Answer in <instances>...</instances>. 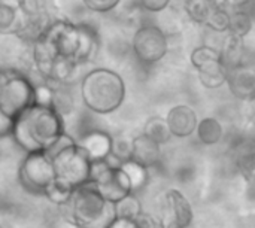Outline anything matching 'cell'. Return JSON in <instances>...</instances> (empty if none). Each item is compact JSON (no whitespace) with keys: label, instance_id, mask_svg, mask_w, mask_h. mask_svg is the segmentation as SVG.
I'll return each mask as SVG.
<instances>
[{"label":"cell","instance_id":"12","mask_svg":"<svg viewBox=\"0 0 255 228\" xmlns=\"http://www.w3.org/2000/svg\"><path fill=\"white\" fill-rule=\"evenodd\" d=\"M166 122L173 137H190L196 133L199 119L197 114L188 105H176L173 106L166 116Z\"/></svg>","mask_w":255,"mask_h":228},{"label":"cell","instance_id":"26","mask_svg":"<svg viewBox=\"0 0 255 228\" xmlns=\"http://www.w3.org/2000/svg\"><path fill=\"white\" fill-rule=\"evenodd\" d=\"M124 172H126V175L128 176V179H130V184H131V190H133V194L136 193V191H139V190H142L145 185H146V182H148V169H145L143 166H140V164H137V163H134V161H126V163H123L121 166H120Z\"/></svg>","mask_w":255,"mask_h":228},{"label":"cell","instance_id":"16","mask_svg":"<svg viewBox=\"0 0 255 228\" xmlns=\"http://www.w3.org/2000/svg\"><path fill=\"white\" fill-rule=\"evenodd\" d=\"M220 54H221V61L227 70L244 64L245 63V60H244V57H245L244 39L229 34L221 45Z\"/></svg>","mask_w":255,"mask_h":228},{"label":"cell","instance_id":"30","mask_svg":"<svg viewBox=\"0 0 255 228\" xmlns=\"http://www.w3.org/2000/svg\"><path fill=\"white\" fill-rule=\"evenodd\" d=\"M121 0H82L84 6L96 13H106L115 9Z\"/></svg>","mask_w":255,"mask_h":228},{"label":"cell","instance_id":"4","mask_svg":"<svg viewBox=\"0 0 255 228\" xmlns=\"http://www.w3.org/2000/svg\"><path fill=\"white\" fill-rule=\"evenodd\" d=\"M51 158L55 173L54 181L60 185L75 191L90 182L91 158L78 142L57 151Z\"/></svg>","mask_w":255,"mask_h":228},{"label":"cell","instance_id":"22","mask_svg":"<svg viewBox=\"0 0 255 228\" xmlns=\"http://www.w3.org/2000/svg\"><path fill=\"white\" fill-rule=\"evenodd\" d=\"M114 214H115V218H126V220L136 221L143 214V211H142V205L139 199L131 193L114 205Z\"/></svg>","mask_w":255,"mask_h":228},{"label":"cell","instance_id":"27","mask_svg":"<svg viewBox=\"0 0 255 228\" xmlns=\"http://www.w3.org/2000/svg\"><path fill=\"white\" fill-rule=\"evenodd\" d=\"M19 16L16 7L3 1L0 4V34H16Z\"/></svg>","mask_w":255,"mask_h":228},{"label":"cell","instance_id":"14","mask_svg":"<svg viewBox=\"0 0 255 228\" xmlns=\"http://www.w3.org/2000/svg\"><path fill=\"white\" fill-rule=\"evenodd\" d=\"M90 155L91 161L97 160H106L111 155V146H112V136H109L106 131L94 130L82 136V139L78 142Z\"/></svg>","mask_w":255,"mask_h":228},{"label":"cell","instance_id":"29","mask_svg":"<svg viewBox=\"0 0 255 228\" xmlns=\"http://www.w3.org/2000/svg\"><path fill=\"white\" fill-rule=\"evenodd\" d=\"M229 22H230V13L224 7H218L211 15V18L208 19L206 25L211 30H214V31L223 33V31H227L229 30Z\"/></svg>","mask_w":255,"mask_h":228},{"label":"cell","instance_id":"23","mask_svg":"<svg viewBox=\"0 0 255 228\" xmlns=\"http://www.w3.org/2000/svg\"><path fill=\"white\" fill-rule=\"evenodd\" d=\"M251 30H253V18L245 9L230 13V22L227 30L229 34L244 39L250 34Z\"/></svg>","mask_w":255,"mask_h":228},{"label":"cell","instance_id":"35","mask_svg":"<svg viewBox=\"0 0 255 228\" xmlns=\"http://www.w3.org/2000/svg\"><path fill=\"white\" fill-rule=\"evenodd\" d=\"M1 3H3V0H0V4H1Z\"/></svg>","mask_w":255,"mask_h":228},{"label":"cell","instance_id":"31","mask_svg":"<svg viewBox=\"0 0 255 228\" xmlns=\"http://www.w3.org/2000/svg\"><path fill=\"white\" fill-rule=\"evenodd\" d=\"M140 1V6L148 10V12H161L164 10L169 4H170V0H139Z\"/></svg>","mask_w":255,"mask_h":228},{"label":"cell","instance_id":"6","mask_svg":"<svg viewBox=\"0 0 255 228\" xmlns=\"http://www.w3.org/2000/svg\"><path fill=\"white\" fill-rule=\"evenodd\" d=\"M39 37L45 42V45L52 52L55 60L63 58L76 63V54L79 49L78 24L64 18H55Z\"/></svg>","mask_w":255,"mask_h":228},{"label":"cell","instance_id":"21","mask_svg":"<svg viewBox=\"0 0 255 228\" xmlns=\"http://www.w3.org/2000/svg\"><path fill=\"white\" fill-rule=\"evenodd\" d=\"M190 58H191V64L196 67L197 72L202 70V69H206L209 66H214L217 63H223L220 49H217L214 46H209V45H203V46L196 48L191 52Z\"/></svg>","mask_w":255,"mask_h":228},{"label":"cell","instance_id":"33","mask_svg":"<svg viewBox=\"0 0 255 228\" xmlns=\"http://www.w3.org/2000/svg\"><path fill=\"white\" fill-rule=\"evenodd\" d=\"M108 228H140L137 221L134 220H126V218H115Z\"/></svg>","mask_w":255,"mask_h":228},{"label":"cell","instance_id":"8","mask_svg":"<svg viewBox=\"0 0 255 228\" xmlns=\"http://www.w3.org/2000/svg\"><path fill=\"white\" fill-rule=\"evenodd\" d=\"M34 103V84L18 72H7V79L0 96V111L10 119H16Z\"/></svg>","mask_w":255,"mask_h":228},{"label":"cell","instance_id":"15","mask_svg":"<svg viewBox=\"0 0 255 228\" xmlns=\"http://www.w3.org/2000/svg\"><path fill=\"white\" fill-rule=\"evenodd\" d=\"M78 25H79V49L76 54V63L82 66L96 60L100 51V39L97 31L88 24H78Z\"/></svg>","mask_w":255,"mask_h":228},{"label":"cell","instance_id":"25","mask_svg":"<svg viewBox=\"0 0 255 228\" xmlns=\"http://www.w3.org/2000/svg\"><path fill=\"white\" fill-rule=\"evenodd\" d=\"M131 151H133V137H130L128 134H118L112 137L111 157L120 166L131 160Z\"/></svg>","mask_w":255,"mask_h":228},{"label":"cell","instance_id":"9","mask_svg":"<svg viewBox=\"0 0 255 228\" xmlns=\"http://www.w3.org/2000/svg\"><path fill=\"white\" fill-rule=\"evenodd\" d=\"M131 46L136 58L143 64H154L161 61L169 51L166 33L154 24L139 27L134 31Z\"/></svg>","mask_w":255,"mask_h":228},{"label":"cell","instance_id":"13","mask_svg":"<svg viewBox=\"0 0 255 228\" xmlns=\"http://www.w3.org/2000/svg\"><path fill=\"white\" fill-rule=\"evenodd\" d=\"M161 160V148L157 142L145 136L143 133L133 137V151H131V161L149 169L158 164Z\"/></svg>","mask_w":255,"mask_h":228},{"label":"cell","instance_id":"11","mask_svg":"<svg viewBox=\"0 0 255 228\" xmlns=\"http://www.w3.org/2000/svg\"><path fill=\"white\" fill-rule=\"evenodd\" d=\"M227 85L239 100L255 99V66L244 63L227 70Z\"/></svg>","mask_w":255,"mask_h":228},{"label":"cell","instance_id":"20","mask_svg":"<svg viewBox=\"0 0 255 228\" xmlns=\"http://www.w3.org/2000/svg\"><path fill=\"white\" fill-rule=\"evenodd\" d=\"M143 134L157 142L160 146L163 143H167L173 137L166 122V118L161 116H151L143 125Z\"/></svg>","mask_w":255,"mask_h":228},{"label":"cell","instance_id":"1","mask_svg":"<svg viewBox=\"0 0 255 228\" xmlns=\"http://www.w3.org/2000/svg\"><path fill=\"white\" fill-rule=\"evenodd\" d=\"M64 133V121L60 112L52 106L33 103L13 121L12 139L27 154L48 152Z\"/></svg>","mask_w":255,"mask_h":228},{"label":"cell","instance_id":"19","mask_svg":"<svg viewBox=\"0 0 255 228\" xmlns=\"http://www.w3.org/2000/svg\"><path fill=\"white\" fill-rule=\"evenodd\" d=\"M200 84L208 90H217L227 84V69L223 63H217L214 66H209L206 69H202L197 72Z\"/></svg>","mask_w":255,"mask_h":228},{"label":"cell","instance_id":"32","mask_svg":"<svg viewBox=\"0 0 255 228\" xmlns=\"http://www.w3.org/2000/svg\"><path fill=\"white\" fill-rule=\"evenodd\" d=\"M12 130H13V119H10L0 111V139L12 136Z\"/></svg>","mask_w":255,"mask_h":228},{"label":"cell","instance_id":"3","mask_svg":"<svg viewBox=\"0 0 255 228\" xmlns=\"http://www.w3.org/2000/svg\"><path fill=\"white\" fill-rule=\"evenodd\" d=\"M66 206H69L70 221L76 228H108L115 220L114 205L99 194L93 182L76 188Z\"/></svg>","mask_w":255,"mask_h":228},{"label":"cell","instance_id":"2","mask_svg":"<svg viewBox=\"0 0 255 228\" xmlns=\"http://www.w3.org/2000/svg\"><path fill=\"white\" fill-rule=\"evenodd\" d=\"M81 99L94 114H112L126 99L124 79L111 69L96 67L81 79Z\"/></svg>","mask_w":255,"mask_h":228},{"label":"cell","instance_id":"17","mask_svg":"<svg viewBox=\"0 0 255 228\" xmlns=\"http://www.w3.org/2000/svg\"><path fill=\"white\" fill-rule=\"evenodd\" d=\"M196 131H197L199 140L203 145H208V146L220 143L223 140V137H224V127L214 116H206V118L200 119L199 124H197Z\"/></svg>","mask_w":255,"mask_h":228},{"label":"cell","instance_id":"18","mask_svg":"<svg viewBox=\"0 0 255 228\" xmlns=\"http://www.w3.org/2000/svg\"><path fill=\"white\" fill-rule=\"evenodd\" d=\"M218 7L214 0H185V12L197 24L206 25L208 19Z\"/></svg>","mask_w":255,"mask_h":228},{"label":"cell","instance_id":"7","mask_svg":"<svg viewBox=\"0 0 255 228\" xmlns=\"http://www.w3.org/2000/svg\"><path fill=\"white\" fill-rule=\"evenodd\" d=\"M18 179L22 188L31 194H42L55 179L52 158L48 152H28L18 170Z\"/></svg>","mask_w":255,"mask_h":228},{"label":"cell","instance_id":"28","mask_svg":"<svg viewBox=\"0 0 255 228\" xmlns=\"http://www.w3.org/2000/svg\"><path fill=\"white\" fill-rule=\"evenodd\" d=\"M43 196H45L51 203H54V205L66 206V205L70 202V199H72V196H73V191L69 190V188H66V187H63V185H60L58 182L54 181L51 185H48V188L45 190Z\"/></svg>","mask_w":255,"mask_h":228},{"label":"cell","instance_id":"10","mask_svg":"<svg viewBox=\"0 0 255 228\" xmlns=\"http://www.w3.org/2000/svg\"><path fill=\"white\" fill-rule=\"evenodd\" d=\"M194 212L190 200L178 190L170 188L163 196V228H188L193 223Z\"/></svg>","mask_w":255,"mask_h":228},{"label":"cell","instance_id":"24","mask_svg":"<svg viewBox=\"0 0 255 228\" xmlns=\"http://www.w3.org/2000/svg\"><path fill=\"white\" fill-rule=\"evenodd\" d=\"M236 163L244 176L251 178L255 175V145L245 142L236 151Z\"/></svg>","mask_w":255,"mask_h":228},{"label":"cell","instance_id":"34","mask_svg":"<svg viewBox=\"0 0 255 228\" xmlns=\"http://www.w3.org/2000/svg\"><path fill=\"white\" fill-rule=\"evenodd\" d=\"M7 79V70H3L0 69V96H1V90H3V85Z\"/></svg>","mask_w":255,"mask_h":228},{"label":"cell","instance_id":"5","mask_svg":"<svg viewBox=\"0 0 255 228\" xmlns=\"http://www.w3.org/2000/svg\"><path fill=\"white\" fill-rule=\"evenodd\" d=\"M90 182L94 184L99 194L111 205H115L133 193L126 172L121 167L111 166L108 160L91 161Z\"/></svg>","mask_w":255,"mask_h":228}]
</instances>
